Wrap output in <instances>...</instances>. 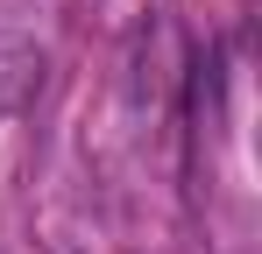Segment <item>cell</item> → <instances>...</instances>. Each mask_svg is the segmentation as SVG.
<instances>
[]
</instances>
